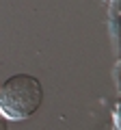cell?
Here are the masks:
<instances>
[{
    "instance_id": "cell-1",
    "label": "cell",
    "mask_w": 121,
    "mask_h": 130,
    "mask_svg": "<svg viewBox=\"0 0 121 130\" xmlns=\"http://www.w3.org/2000/svg\"><path fill=\"white\" fill-rule=\"evenodd\" d=\"M43 104V87L30 74H15L0 85V113L9 121L28 119Z\"/></svg>"
},
{
    "instance_id": "cell-2",
    "label": "cell",
    "mask_w": 121,
    "mask_h": 130,
    "mask_svg": "<svg viewBox=\"0 0 121 130\" xmlns=\"http://www.w3.org/2000/svg\"><path fill=\"white\" fill-rule=\"evenodd\" d=\"M7 121H9V119L0 113V130H9V124H7Z\"/></svg>"
},
{
    "instance_id": "cell-3",
    "label": "cell",
    "mask_w": 121,
    "mask_h": 130,
    "mask_svg": "<svg viewBox=\"0 0 121 130\" xmlns=\"http://www.w3.org/2000/svg\"><path fill=\"white\" fill-rule=\"evenodd\" d=\"M0 85H2V83H0Z\"/></svg>"
}]
</instances>
